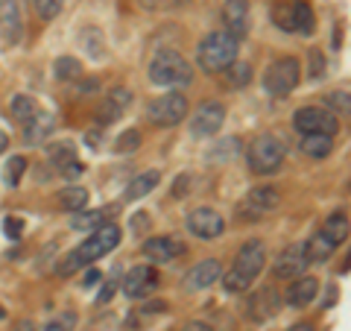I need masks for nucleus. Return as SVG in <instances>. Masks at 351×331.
I'll return each instance as SVG.
<instances>
[{
  "label": "nucleus",
  "mask_w": 351,
  "mask_h": 331,
  "mask_svg": "<svg viewBox=\"0 0 351 331\" xmlns=\"http://www.w3.org/2000/svg\"><path fill=\"white\" fill-rule=\"evenodd\" d=\"M117 244H120V229L114 223H103L100 229H94L80 247L64 255V261L59 264V275H73L82 267H91L97 258H106Z\"/></svg>",
  "instance_id": "1"
},
{
  "label": "nucleus",
  "mask_w": 351,
  "mask_h": 331,
  "mask_svg": "<svg viewBox=\"0 0 351 331\" xmlns=\"http://www.w3.org/2000/svg\"><path fill=\"white\" fill-rule=\"evenodd\" d=\"M263 267H267V247H263L261 240H246L237 252L232 270L226 275H219V279H223V288L228 293H240L258 279Z\"/></svg>",
  "instance_id": "2"
},
{
  "label": "nucleus",
  "mask_w": 351,
  "mask_h": 331,
  "mask_svg": "<svg viewBox=\"0 0 351 331\" xmlns=\"http://www.w3.org/2000/svg\"><path fill=\"white\" fill-rule=\"evenodd\" d=\"M237 59V38L226 30L208 32L196 47V62L205 73H219Z\"/></svg>",
  "instance_id": "3"
},
{
  "label": "nucleus",
  "mask_w": 351,
  "mask_h": 331,
  "mask_svg": "<svg viewBox=\"0 0 351 331\" xmlns=\"http://www.w3.org/2000/svg\"><path fill=\"white\" fill-rule=\"evenodd\" d=\"M193 80V68L179 50L161 47L149 62V82L161 88H179Z\"/></svg>",
  "instance_id": "4"
},
{
  "label": "nucleus",
  "mask_w": 351,
  "mask_h": 331,
  "mask_svg": "<svg viewBox=\"0 0 351 331\" xmlns=\"http://www.w3.org/2000/svg\"><path fill=\"white\" fill-rule=\"evenodd\" d=\"M302 80V65L295 56H281L276 59L263 73V88H267V94L272 97H287L295 85Z\"/></svg>",
  "instance_id": "5"
},
{
  "label": "nucleus",
  "mask_w": 351,
  "mask_h": 331,
  "mask_svg": "<svg viewBox=\"0 0 351 331\" xmlns=\"http://www.w3.org/2000/svg\"><path fill=\"white\" fill-rule=\"evenodd\" d=\"M284 144L276 138V135H258L255 141L249 144V168L267 176V173H276L284 161Z\"/></svg>",
  "instance_id": "6"
},
{
  "label": "nucleus",
  "mask_w": 351,
  "mask_h": 331,
  "mask_svg": "<svg viewBox=\"0 0 351 331\" xmlns=\"http://www.w3.org/2000/svg\"><path fill=\"white\" fill-rule=\"evenodd\" d=\"M184 117H188V97L184 94H161L158 100H152L147 106V120L152 126L170 129V126H179Z\"/></svg>",
  "instance_id": "7"
},
{
  "label": "nucleus",
  "mask_w": 351,
  "mask_h": 331,
  "mask_svg": "<svg viewBox=\"0 0 351 331\" xmlns=\"http://www.w3.org/2000/svg\"><path fill=\"white\" fill-rule=\"evenodd\" d=\"M293 126L302 132V135H334L339 120L337 115L325 112V109H316V106H302L299 112L293 115Z\"/></svg>",
  "instance_id": "8"
},
{
  "label": "nucleus",
  "mask_w": 351,
  "mask_h": 331,
  "mask_svg": "<svg viewBox=\"0 0 351 331\" xmlns=\"http://www.w3.org/2000/svg\"><path fill=\"white\" fill-rule=\"evenodd\" d=\"M223 120H226L223 103L205 100V103H199V109H196L193 117H191V135L193 138H211V135H217V132H219Z\"/></svg>",
  "instance_id": "9"
},
{
  "label": "nucleus",
  "mask_w": 351,
  "mask_h": 331,
  "mask_svg": "<svg viewBox=\"0 0 351 331\" xmlns=\"http://www.w3.org/2000/svg\"><path fill=\"white\" fill-rule=\"evenodd\" d=\"M278 203H281L278 187L261 185V187H252V191L246 194V200H243V205H240V212H243V217H249V220H261V217H267L269 212H276Z\"/></svg>",
  "instance_id": "10"
},
{
  "label": "nucleus",
  "mask_w": 351,
  "mask_h": 331,
  "mask_svg": "<svg viewBox=\"0 0 351 331\" xmlns=\"http://www.w3.org/2000/svg\"><path fill=\"white\" fill-rule=\"evenodd\" d=\"M188 231L199 240H214L226 231V220H223V214H217L214 208H208V205L193 208L188 214Z\"/></svg>",
  "instance_id": "11"
},
{
  "label": "nucleus",
  "mask_w": 351,
  "mask_h": 331,
  "mask_svg": "<svg viewBox=\"0 0 351 331\" xmlns=\"http://www.w3.org/2000/svg\"><path fill=\"white\" fill-rule=\"evenodd\" d=\"M158 288V273L152 264H141V267H132L126 275H123V293L138 299V296H147L149 290Z\"/></svg>",
  "instance_id": "12"
},
{
  "label": "nucleus",
  "mask_w": 351,
  "mask_h": 331,
  "mask_svg": "<svg viewBox=\"0 0 351 331\" xmlns=\"http://www.w3.org/2000/svg\"><path fill=\"white\" fill-rule=\"evenodd\" d=\"M141 252H144V258L156 267V264H170L173 258L184 255V244L176 238H149V240H144Z\"/></svg>",
  "instance_id": "13"
},
{
  "label": "nucleus",
  "mask_w": 351,
  "mask_h": 331,
  "mask_svg": "<svg viewBox=\"0 0 351 331\" xmlns=\"http://www.w3.org/2000/svg\"><path fill=\"white\" fill-rule=\"evenodd\" d=\"M278 308H281L278 290L276 288H261L258 293L249 296L246 311H249V317L255 319V323H267V319H272V317L278 314Z\"/></svg>",
  "instance_id": "14"
},
{
  "label": "nucleus",
  "mask_w": 351,
  "mask_h": 331,
  "mask_svg": "<svg viewBox=\"0 0 351 331\" xmlns=\"http://www.w3.org/2000/svg\"><path fill=\"white\" fill-rule=\"evenodd\" d=\"M307 267V258H304V244H293L287 249L278 252L276 264H272V270H276L278 279H295V275H302Z\"/></svg>",
  "instance_id": "15"
},
{
  "label": "nucleus",
  "mask_w": 351,
  "mask_h": 331,
  "mask_svg": "<svg viewBox=\"0 0 351 331\" xmlns=\"http://www.w3.org/2000/svg\"><path fill=\"white\" fill-rule=\"evenodd\" d=\"M219 275H223L219 261L217 258H205V261L193 264V267L188 270V275H184V288L188 290H205V288H211L214 282H219Z\"/></svg>",
  "instance_id": "16"
},
{
  "label": "nucleus",
  "mask_w": 351,
  "mask_h": 331,
  "mask_svg": "<svg viewBox=\"0 0 351 331\" xmlns=\"http://www.w3.org/2000/svg\"><path fill=\"white\" fill-rule=\"evenodd\" d=\"M129 103H132V91H126V88H114V91L106 94L103 106L97 109V120H100L103 126L117 124V120L123 117V112L129 109Z\"/></svg>",
  "instance_id": "17"
},
{
  "label": "nucleus",
  "mask_w": 351,
  "mask_h": 331,
  "mask_svg": "<svg viewBox=\"0 0 351 331\" xmlns=\"http://www.w3.org/2000/svg\"><path fill=\"white\" fill-rule=\"evenodd\" d=\"M223 30L240 41L249 32V0H226L223 6Z\"/></svg>",
  "instance_id": "18"
},
{
  "label": "nucleus",
  "mask_w": 351,
  "mask_h": 331,
  "mask_svg": "<svg viewBox=\"0 0 351 331\" xmlns=\"http://www.w3.org/2000/svg\"><path fill=\"white\" fill-rule=\"evenodd\" d=\"M53 129H56V117L50 112H36L32 117L24 120V144L36 147L41 141H47L53 135Z\"/></svg>",
  "instance_id": "19"
},
{
  "label": "nucleus",
  "mask_w": 351,
  "mask_h": 331,
  "mask_svg": "<svg viewBox=\"0 0 351 331\" xmlns=\"http://www.w3.org/2000/svg\"><path fill=\"white\" fill-rule=\"evenodd\" d=\"M316 293H319V282L313 279V275H295V282L287 288V305L293 308H304L316 299Z\"/></svg>",
  "instance_id": "20"
},
{
  "label": "nucleus",
  "mask_w": 351,
  "mask_h": 331,
  "mask_svg": "<svg viewBox=\"0 0 351 331\" xmlns=\"http://www.w3.org/2000/svg\"><path fill=\"white\" fill-rule=\"evenodd\" d=\"M0 36H3L6 44L18 41V36H21V15H18L15 0H3V3H0Z\"/></svg>",
  "instance_id": "21"
},
{
  "label": "nucleus",
  "mask_w": 351,
  "mask_h": 331,
  "mask_svg": "<svg viewBox=\"0 0 351 331\" xmlns=\"http://www.w3.org/2000/svg\"><path fill=\"white\" fill-rule=\"evenodd\" d=\"M161 182V173L158 170H147V173H141V176H135V179L129 182V187L123 191V200L126 203H135V200H141V196H147L152 187H156Z\"/></svg>",
  "instance_id": "22"
},
{
  "label": "nucleus",
  "mask_w": 351,
  "mask_h": 331,
  "mask_svg": "<svg viewBox=\"0 0 351 331\" xmlns=\"http://www.w3.org/2000/svg\"><path fill=\"white\" fill-rule=\"evenodd\" d=\"M334 249H337V244H331V240H328L322 231H316L311 240H304V258H307V264L328 261V258L334 255Z\"/></svg>",
  "instance_id": "23"
},
{
  "label": "nucleus",
  "mask_w": 351,
  "mask_h": 331,
  "mask_svg": "<svg viewBox=\"0 0 351 331\" xmlns=\"http://www.w3.org/2000/svg\"><path fill=\"white\" fill-rule=\"evenodd\" d=\"M322 235L331 240V244H346L348 240V214L346 212H334L331 217L325 220V226H322Z\"/></svg>",
  "instance_id": "24"
},
{
  "label": "nucleus",
  "mask_w": 351,
  "mask_h": 331,
  "mask_svg": "<svg viewBox=\"0 0 351 331\" xmlns=\"http://www.w3.org/2000/svg\"><path fill=\"white\" fill-rule=\"evenodd\" d=\"M299 147L307 159H325L328 152L334 150V141H331V135H302Z\"/></svg>",
  "instance_id": "25"
},
{
  "label": "nucleus",
  "mask_w": 351,
  "mask_h": 331,
  "mask_svg": "<svg viewBox=\"0 0 351 331\" xmlns=\"http://www.w3.org/2000/svg\"><path fill=\"white\" fill-rule=\"evenodd\" d=\"M103 223H108V212L106 208H97V212H76L71 217V229L76 231H94V229H100Z\"/></svg>",
  "instance_id": "26"
},
{
  "label": "nucleus",
  "mask_w": 351,
  "mask_h": 331,
  "mask_svg": "<svg viewBox=\"0 0 351 331\" xmlns=\"http://www.w3.org/2000/svg\"><path fill=\"white\" fill-rule=\"evenodd\" d=\"M85 205H88V191L80 187V185H71V187H64V191L59 194V208L62 212L76 214V212H82Z\"/></svg>",
  "instance_id": "27"
},
{
  "label": "nucleus",
  "mask_w": 351,
  "mask_h": 331,
  "mask_svg": "<svg viewBox=\"0 0 351 331\" xmlns=\"http://www.w3.org/2000/svg\"><path fill=\"white\" fill-rule=\"evenodd\" d=\"M53 73H56L59 82H73L82 76V62L73 59V56H62V59L53 62Z\"/></svg>",
  "instance_id": "28"
},
{
  "label": "nucleus",
  "mask_w": 351,
  "mask_h": 331,
  "mask_svg": "<svg viewBox=\"0 0 351 331\" xmlns=\"http://www.w3.org/2000/svg\"><path fill=\"white\" fill-rule=\"evenodd\" d=\"M313 9L299 0V3H293V32H302V36H311L313 32Z\"/></svg>",
  "instance_id": "29"
},
{
  "label": "nucleus",
  "mask_w": 351,
  "mask_h": 331,
  "mask_svg": "<svg viewBox=\"0 0 351 331\" xmlns=\"http://www.w3.org/2000/svg\"><path fill=\"white\" fill-rule=\"evenodd\" d=\"M47 159H50V164L53 168H64L68 161H73L76 159V147H73V141H56V144H50L47 147Z\"/></svg>",
  "instance_id": "30"
},
{
  "label": "nucleus",
  "mask_w": 351,
  "mask_h": 331,
  "mask_svg": "<svg viewBox=\"0 0 351 331\" xmlns=\"http://www.w3.org/2000/svg\"><path fill=\"white\" fill-rule=\"evenodd\" d=\"M36 112H38V106H36V100H32V97H27V94H15L12 103H9V115H12L15 120H21V124H24L27 117H32Z\"/></svg>",
  "instance_id": "31"
},
{
  "label": "nucleus",
  "mask_w": 351,
  "mask_h": 331,
  "mask_svg": "<svg viewBox=\"0 0 351 331\" xmlns=\"http://www.w3.org/2000/svg\"><path fill=\"white\" fill-rule=\"evenodd\" d=\"M226 73H228V82H232L234 88H243V85H249L252 82V68H249V62H232L226 68Z\"/></svg>",
  "instance_id": "32"
},
{
  "label": "nucleus",
  "mask_w": 351,
  "mask_h": 331,
  "mask_svg": "<svg viewBox=\"0 0 351 331\" xmlns=\"http://www.w3.org/2000/svg\"><path fill=\"white\" fill-rule=\"evenodd\" d=\"M24 170H27V159H24V156H12V159H9V161H6V170H3L6 187H18Z\"/></svg>",
  "instance_id": "33"
},
{
  "label": "nucleus",
  "mask_w": 351,
  "mask_h": 331,
  "mask_svg": "<svg viewBox=\"0 0 351 331\" xmlns=\"http://www.w3.org/2000/svg\"><path fill=\"white\" fill-rule=\"evenodd\" d=\"M138 147H141V132L138 129L123 132V135L117 138V144H114V150L120 152V156H126V152H135Z\"/></svg>",
  "instance_id": "34"
},
{
  "label": "nucleus",
  "mask_w": 351,
  "mask_h": 331,
  "mask_svg": "<svg viewBox=\"0 0 351 331\" xmlns=\"http://www.w3.org/2000/svg\"><path fill=\"white\" fill-rule=\"evenodd\" d=\"M32 9L38 12V18L53 21V18L62 12V0H32Z\"/></svg>",
  "instance_id": "35"
},
{
  "label": "nucleus",
  "mask_w": 351,
  "mask_h": 331,
  "mask_svg": "<svg viewBox=\"0 0 351 331\" xmlns=\"http://www.w3.org/2000/svg\"><path fill=\"white\" fill-rule=\"evenodd\" d=\"M328 106H331V115H339V117H348V91H334L328 94Z\"/></svg>",
  "instance_id": "36"
},
{
  "label": "nucleus",
  "mask_w": 351,
  "mask_h": 331,
  "mask_svg": "<svg viewBox=\"0 0 351 331\" xmlns=\"http://www.w3.org/2000/svg\"><path fill=\"white\" fill-rule=\"evenodd\" d=\"M76 326V317L73 314H62L59 319H50L47 326H44V331H73Z\"/></svg>",
  "instance_id": "37"
},
{
  "label": "nucleus",
  "mask_w": 351,
  "mask_h": 331,
  "mask_svg": "<svg viewBox=\"0 0 351 331\" xmlns=\"http://www.w3.org/2000/svg\"><path fill=\"white\" fill-rule=\"evenodd\" d=\"M276 24L284 32H293V6H276Z\"/></svg>",
  "instance_id": "38"
},
{
  "label": "nucleus",
  "mask_w": 351,
  "mask_h": 331,
  "mask_svg": "<svg viewBox=\"0 0 351 331\" xmlns=\"http://www.w3.org/2000/svg\"><path fill=\"white\" fill-rule=\"evenodd\" d=\"M3 231H6L9 240H18L21 231H24V220H21V217H6L3 220Z\"/></svg>",
  "instance_id": "39"
},
{
  "label": "nucleus",
  "mask_w": 351,
  "mask_h": 331,
  "mask_svg": "<svg viewBox=\"0 0 351 331\" xmlns=\"http://www.w3.org/2000/svg\"><path fill=\"white\" fill-rule=\"evenodd\" d=\"M322 73H325V59H322V53H319V50H311V76H313V80H322Z\"/></svg>",
  "instance_id": "40"
},
{
  "label": "nucleus",
  "mask_w": 351,
  "mask_h": 331,
  "mask_svg": "<svg viewBox=\"0 0 351 331\" xmlns=\"http://www.w3.org/2000/svg\"><path fill=\"white\" fill-rule=\"evenodd\" d=\"M85 170V164H80V161H68V164H64V168H59V173L64 176V179H76V176H80Z\"/></svg>",
  "instance_id": "41"
},
{
  "label": "nucleus",
  "mask_w": 351,
  "mask_h": 331,
  "mask_svg": "<svg viewBox=\"0 0 351 331\" xmlns=\"http://www.w3.org/2000/svg\"><path fill=\"white\" fill-rule=\"evenodd\" d=\"M188 185H191V176H182L179 182H173V196H184V194L191 191Z\"/></svg>",
  "instance_id": "42"
},
{
  "label": "nucleus",
  "mask_w": 351,
  "mask_h": 331,
  "mask_svg": "<svg viewBox=\"0 0 351 331\" xmlns=\"http://www.w3.org/2000/svg\"><path fill=\"white\" fill-rule=\"evenodd\" d=\"M103 275H100V270H88L85 275H82V288H94L97 282H100Z\"/></svg>",
  "instance_id": "43"
},
{
  "label": "nucleus",
  "mask_w": 351,
  "mask_h": 331,
  "mask_svg": "<svg viewBox=\"0 0 351 331\" xmlns=\"http://www.w3.org/2000/svg\"><path fill=\"white\" fill-rule=\"evenodd\" d=\"M112 293H114V282H108L106 288L100 290V299H97V302H108V299H112Z\"/></svg>",
  "instance_id": "44"
},
{
  "label": "nucleus",
  "mask_w": 351,
  "mask_h": 331,
  "mask_svg": "<svg viewBox=\"0 0 351 331\" xmlns=\"http://www.w3.org/2000/svg\"><path fill=\"white\" fill-rule=\"evenodd\" d=\"M287 331H316L311 323H295V326H290Z\"/></svg>",
  "instance_id": "45"
},
{
  "label": "nucleus",
  "mask_w": 351,
  "mask_h": 331,
  "mask_svg": "<svg viewBox=\"0 0 351 331\" xmlns=\"http://www.w3.org/2000/svg\"><path fill=\"white\" fill-rule=\"evenodd\" d=\"M6 147H9V138H6V132L0 129V152H6Z\"/></svg>",
  "instance_id": "46"
},
{
  "label": "nucleus",
  "mask_w": 351,
  "mask_h": 331,
  "mask_svg": "<svg viewBox=\"0 0 351 331\" xmlns=\"http://www.w3.org/2000/svg\"><path fill=\"white\" fill-rule=\"evenodd\" d=\"M29 328H32L29 323H21V331H29Z\"/></svg>",
  "instance_id": "47"
},
{
  "label": "nucleus",
  "mask_w": 351,
  "mask_h": 331,
  "mask_svg": "<svg viewBox=\"0 0 351 331\" xmlns=\"http://www.w3.org/2000/svg\"><path fill=\"white\" fill-rule=\"evenodd\" d=\"M176 3H179V6H184V3H188V0H173V6H176Z\"/></svg>",
  "instance_id": "48"
},
{
  "label": "nucleus",
  "mask_w": 351,
  "mask_h": 331,
  "mask_svg": "<svg viewBox=\"0 0 351 331\" xmlns=\"http://www.w3.org/2000/svg\"><path fill=\"white\" fill-rule=\"evenodd\" d=\"M144 3H147V6H156V0H144Z\"/></svg>",
  "instance_id": "49"
}]
</instances>
